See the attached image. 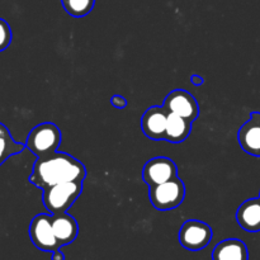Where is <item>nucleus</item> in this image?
Returning a JSON list of instances; mask_svg holds the SVG:
<instances>
[{
	"label": "nucleus",
	"instance_id": "nucleus-1",
	"mask_svg": "<svg viewBox=\"0 0 260 260\" xmlns=\"http://www.w3.org/2000/svg\"><path fill=\"white\" fill-rule=\"evenodd\" d=\"M86 169L79 160L65 152H55L46 157H40L33 165L29 182L36 187L45 189L66 182H83Z\"/></svg>",
	"mask_w": 260,
	"mask_h": 260
},
{
	"label": "nucleus",
	"instance_id": "nucleus-2",
	"mask_svg": "<svg viewBox=\"0 0 260 260\" xmlns=\"http://www.w3.org/2000/svg\"><path fill=\"white\" fill-rule=\"evenodd\" d=\"M83 192V182L60 183L43 189L42 201L46 210L50 211L52 215H60L69 211V208L74 205L79 196Z\"/></svg>",
	"mask_w": 260,
	"mask_h": 260
},
{
	"label": "nucleus",
	"instance_id": "nucleus-3",
	"mask_svg": "<svg viewBox=\"0 0 260 260\" xmlns=\"http://www.w3.org/2000/svg\"><path fill=\"white\" fill-rule=\"evenodd\" d=\"M61 144V131L55 123H41L29 132L25 147L40 157L50 156L57 152Z\"/></svg>",
	"mask_w": 260,
	"mask_h": 260
},
{
	"label": "nucleus",
	"instance_id": "nucleus-4",
	"mask_svg": "<svg viewBox=\"0 0 260 260\" xmlns=\"http://www.w3.org/2000/svg\"><path fill=\"white\" fill-rule=\"evenodd\" d=\"M149 188L150 202L159 211H169L177 208L184 201L185 185L183 180H180L178 177Z\"/></svg>",
	"mask_w": 260,
	"mask_h": 260
},
{
	"label": "nucleus",
	"instance_id": "nucleus-5",
	"mask_svg": "<svg viewBox=\"0 0 260 260\" xmlns=\"http://www.w3.org/2000/svg\"><path fill=\"white\" fill-rule=\"evenodd\" d=\"M213 231L206 222L198 220L185 221L179 231V243L184 249L198 251L205 249L211 243Z\"/></svg>",
	"mask_w": 260,
	"mask_h": 260
},
{
	"label": "nucleus",
	"instance_id": "nucleus-6",
	"mask_svg": "<svg viewBox=\"0 0 260 260\" xmlns=\"http://www.w3.org/2000/svg\"><path fill=\"white\" fill-rule=\"evenodd\" d=\"M29 238L33 245L42 251L53 253L61 248L53 233L51 216L46 213L37 215L30 221Z\"/></svg>",
	"mask_w": 260,
	"mask_h": 260
},
{
	"label": "nucleus",
	"instance_id": "nucleus-7",
	"mask_svg": "<svg viewBox=\"0 0 260 260\" xmlns=\"http://www.w3.org/2000/svg\"><path fill=\"white\" fill-rule=\"evenodd\" d=\"M162 107L168 113L177 114L190 122H194L200 114V106L196 98L183 89L170 91L165 98Z\"/></svg>",
	"mask_w": 260,
	"mask_h": 260
},
{
	"label": "nucleus",
	"instance_id": "nucleus-8",
	"mask_svg": "<svg viewBox=\"0 0 260 260\" xmlns=\"http://www.w3.org/2000/svg\"><path fill=\"white\" fill-rule=\"evenodd\" d=\"M175 177H178V168L169 157H154L145 164L142 170V179L149 187L159 185Z\"/></svg>",
	"mask_w": 260,
	"mask_h": 260
},
{
	"label": "nucleus",
	"instance_id": "nucleus-9",
	"mask_svg": "<svg viewBox=\"0 0 260 260\" xmlns=\"http://www.w3.org/2000/svg\"><path fill=\"white\" fill-rule=\"evenodd\" d=\"M168 116L169 113L165 111L164 107H150L141 118V128L145 136L154 141L165 140Z\"/></svg>",
	"mask_w": 260,
	"mask_h": 260
},
{
	"label": "nucleus",
	"instance_id": "nucleus-10",
	"mask_svg": "<svg viewBox=\"0 0 260 260\" xmlns=\"http://www.w3.org/2000/svg\"><path fill=\"white\" fill-rule=\"evenodd\" d=\"M238 139L246 154L260 156V112H251L250 118L239 129Z\"/></svg>",
	"mask_w": 260,
	"mask_h": 260
},
{
	"label": "nucleus",
	"instance_id": "nucleus-11",
	"mask_svg": "<svg viewBox=\"0 0 260 260\" xmlns=\"http://www.w3.org/2000/svg\"><path fill=\"white\" fill-rule=\"evenodd\" d=\"M51 221H52L53 233L57 239L58 245L65 246L75 240L79 234V225L73 216L68 215L66 212L52 215Z\"/></svg>",
	"mask_w": 260,
	"mask_h": 260
},
{
	"label": "nucleus",
	"instance_id": "nucleus-12",
	"mask_svg": "<svg viewBox=\"0 0 260 260\" xmlns=\"http://www.w3.org/2000/svg\"><path fill=\"white\" fill-rule=\"evenodd\" d=\"M236 220L248 233H259L260 231V198H251L240 205L236 212Z\"/></svg>",
	"mask_w": 260,
	"mask_h": 260
},
{
	"label": "nucleus",
	"instance_id": "nucleus-13",
	"mask_svg": "<svg viewBox=\"0 0 260 260\" xmlns=\"http://www.w3.org/2000/svg\"><path fill=\"white\" fill-rule=\"evenodd\" d=\"M212 260H249L248 248L239 239H228L215 246Z\"/></svg>",
	"mask_w": 260,
	"mask_h": 260
},
{
	"label": "nucleus",
	"instance_id": "nucleus-14",
	"mask_svg": "<svg viewBox=\"0 0 260 260\" xmlns=\"http://www.w3.org/2000/svg\"><path fill=\"white\" fill-rule=\"evenodd\" d=\"M193 122L177 116V114L169 113L167 122V134H165V141L172 144H179L187 140L192 131Z\"/></svg>",
	"mask_w": 260,
	"mask_h": 260
},
{
	"label": "nucleus",
	"instance_id": "nucleus-15",
	"mask_svg": "<svg viewBox=\"0 0 260 260\" xmlns=\"http://www.w3.org/2000/svg\"><path fill=\"white\" fill-rule=\"evenodd\" d=\"M25 145L15 142L5 124L0 123V165L4 164L10 156L20 154Z\"/></svg>",
	"mask_w": 260,
	"mask_h": 260
},
{
	"label": "nucleus",
	"instance_id": "nucleus-16",
	"mask_svg": "<svg viewBox=\"0 0 260 260\" xmlns=\"http://www.w3.org/2000/svg\"><path fill=\"white\" fill-rule=\"evenodd\" d=\"M66 13L75 18L88 15L95 5V0H61Z\"/></svg>",
	"mask_w": 260,
	"mask_h": 260
},
{
	"label": "nucleus",
	"instance_id": "nucleus-17",
	"mask_svg": "<svg viewBox=\"0 0 260 260\" xmlns=\"http://www.w3.org/2000/svg\"><path fill=\"white\" fill-rule=\"evenodd\" d=\"M12 29L7 20L0 18V52L7 50L12 42Z\"/></svg>",
	"mask_w": 260,
	"mask_h": 260
},
{
	"label": "nucleus",
	"instance_id": "nucleus-18",
	"mask_svg": "<svg viewBox=\"0 0 260 260\" xmlns=\"http://www.w3.org/2000/svg\"><path fill=\"white\" fill-rule=\"evenodd\" d=\"M111 104L114 107V108L123 109L124 107L127 106V101H126V99H124V96L116 94V95H113L111 98Z\"/></svg>",
	"mask_w": 260,
	"mask_h": 260
},
{
	"label": "nucleus",
	"instance_id": "nucleus-19",
	"mask_svg": "<svg viewBox=\"0 0 260 260\" xmlns=\"http://www.w3.org/2000/svg\"><path fill=\"white\" fill-rule=\"evenodd\" d=\"M190 83L196 86H201L203 83H205V79L200 75H192L190 76Z\"/></svg>",
	"mask_w": 260,
	"mask_h": 260
},
{
	"label": "nucleus",
	"instance_id": "nucleus-20",
	"mask_svg": "<svg viewBox=\"0 0 260 260\" xmlns=\"http://www.w3.org/2000/svg\"><path fill=\"white\" fill-rule=\"evenodd\" d=\"M52 260H65V255H63L62 251L58 249V250H55L52 253V258H51Z\"/></svg>",
	"mask_w": 260,
	"mask_h": 260
},
{
	"label": "nucleus",
	"instance_id": "nucleus-21",
	"mask_svg": "<svg viewBox=\"0 0 260 260\" xmlns=\"http://www.w3.org/2000/svg\"><path fill=\"white\" fill-rule=\"evenodd\" d=\"M259 198H260V196H259Z\"/></svg>",
	"mask_w": 260,
	"mask_h": 260
}]
</instances>
